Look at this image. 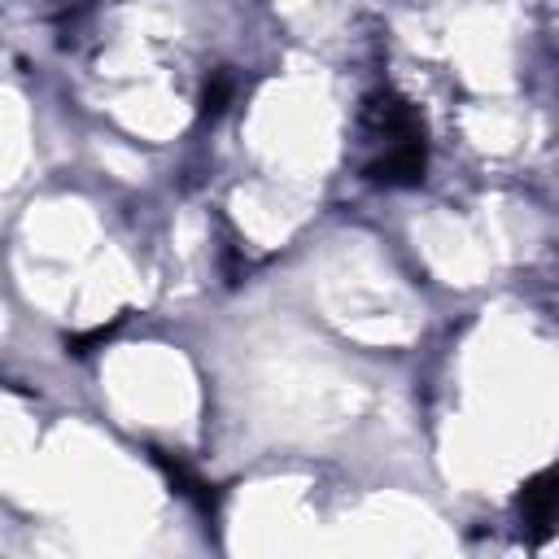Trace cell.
I'll return each mask as SVG.
<instances>
[{"mask_svg": "<svg viewBox=\"0 0 559 559\" xmlns=\"http://www.w3.org/2000/svg\"><path fill=\"white\" fill-rule=\"evenodd\" d=\"M424 170H428V140H402V144H389L384 157L367 162V183H380V188H415L424 183Z\"/></svg>", "mask_w": 559, "mask_h": 559, "instance_id": "3", "label": "cell"}, {"mask_svg": "<svg viewBox=\"0 0 559 559\" xmlns=\"http://www.w3.org/2000/svg\"><path fill=\"white\" fill-rule=\"evenodd\" d=\"M362 122H367L376 135H384L389 144L424 140V122H419L415 105H411V100H402V96H397V92H389V87H380V92H371V96L362 100Z\"/></svg>", "mask_w": 559, "mask_h": 559, "instance_id": "2", "label": "cell"}, {"mask_svg": "<svg viewBox=\"0 0 559 559\" xmlns=\"http://www.w3.org/2000/svg\"><path fill=\"white\" fill-rule=\"evenodd\" d=\"M231 92H236L231 74H227V70H214V74L205 79V87H201V118H218V114L227 109Z\"/></svg>", "mask_w": 559, "mask_h": 559, "instance_id": "5", "label": "cell"}, {"mask_svg": "<svg viewBox=\"0 0 559 559\" xmlns=\"http://www.w3.org/2000/svg\"><path fill=\"white\" fill-rule=\"evenodd\" d=\"M148 454H153V463L166 472V480H170V485H175V489H179V493H183V498H188V502H192L201 515H214V511H218V489H214L205 476H197V472H192V467H188L179 454L157 450V445H153Z\"/></svg>", "mask_w": 559, "mask_h": 559, "instance_id": "4", "label": "cell"}, {"mask_svg": "<svg viewBox=\"0 0 559 559\" xmlns=\"http://www.w3.org/2000/svg\"><path fill=\"white\" fill-rule=\"evenodd\" d=\"M515 511H520L524 533H528L533 546H542V542H550L559 533V463L546 467V472H537V476H528L520 485Z\"/></svg>", "mask_w": 559, "mask_h": 559, "instance_id": "1", "label": "cell"}, {"mask_svg": "<svg viewBox=\"0 0 559 559\" xmlns=\"http://www.w3.org/2000/svg\"><path fill=\"white\" fill-rule=\"evenodd\" d=\"M114 332H118V319H114V323H100V328H92V332L66 336V349H70V354H92V349H96V345H105Z\"/></svg>", "mask_w": 559, "mask_h": 559, "instance_id": "6", "label": "cell"}]
</instances>
